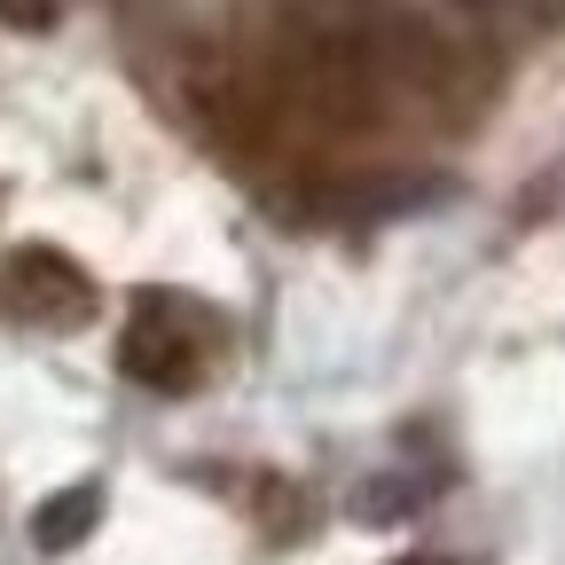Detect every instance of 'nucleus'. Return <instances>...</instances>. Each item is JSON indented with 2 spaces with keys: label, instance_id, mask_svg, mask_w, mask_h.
Segmentation results:
<instances>
[{
  "label": "nucleus",
  "instance_id": "f257e3e1",
  "mask_svg": "<svg viewBox=\"0 0 565 565\" xmlns=\"http://www.w3.org/2000/svg\"><path fill=\"white\" fill-rule=\"evenodd\" d=\"M204 307L173 299V291H141L134 299V322L118 338V362L134 385H150V393H189L204 377Z\"/></svg>",
  "mask_w": 565,
  "mask_h": 565
},
{
  "label": "nucleus",
  "instance_id": "f03ea898",
  "mask_svg": "<svg viewBox=\"0 0 565 565\" xmlns=\"http://www.w3.org/2000/svg\"><path fill=\"white\" fill-rule=\"evenodd\" d=\"M0 315L24 322V330H79L95 315V282L87 267H71L47 244H24L0 259Z\"/></svg>",
  "mask_w": 565,
  "mask_h": 565
},
{
  "label": "nucleus",
  "instance_id": "7ed1b4c3",
  "mask_svg": "<svg viewBox=\"0 0 565 565\" xmlns=\"http://www.w3.org/2000/svg\"><path fill=\"white\" fill-rule=\"evenodd\" d=\"M103 526V487L95 479H79V487H63V494H47V503L32 511V542L47 550V557H63V550H79L87 534Z\"/></svg>",
  "mask_w": 565,
  "mask_h": 565
},
{
  "label": "nucleus",
  "instance_id": "20e7f679",
  "mask_svg": "<svg viewBox=\"0 0 565 565\" xmlns=\"http://www.w3.org/2000/svg\"><path fill=\"white\" fill-rule=\"evenodd\" d=\"M416 503H424V487H416V479H370L362 494H353V519L385 526V519H408Z\"/></svg>",
  "mask_w": 565,
  "mask_h": 565
},
{
  "label": "nucleus",
  "instance_id": "39448f33",
  "mask_svg": "<svg viewBox=\"0 0 565 565\" xmlns=\"http://www.w3.org/2000/svg\"><path fill=\"white\" fill-rule=\"evenodd\" d=\"M63 17V0H0V24L9 32H47Z\"/></svg>",
  "mask_w": 565,
  "mask_h": 565
},
{
  "label": "nucleus",
  "instance_id": "423d86ee",
  "mask_svg": "<svg viewBox=\"0 0 565 565\" xmlns=\"http://www.w3.org/2000/svg\"><path fill=\"white\" fill-rule=\"evenodd\" d=\"M393 565H433V557H393Z\"/></svg>",
  "mask_w": 565,
  "mask_h": 565
}]
</instances>
